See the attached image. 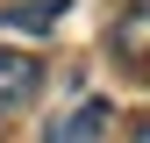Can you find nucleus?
Listing matches in <instances>:
<instances>
[{"instance_id":"obj_1","label":"nucleus","mask_w":150,"mask_h":143,"mask_svg":"<svg viewBox=\"0 0 150 143\" xmlns=\"http://www.w3.org/2000/svg\"><path fill=\"white\" fill-rule=\"evenodd\" d=\"M107 129H115V107H107L100 93H86V100H71L64 115L43 129V143H107Z\"/></svg>"},{"instance_id":"obj_2","label":"nucleus","mask_w":150,"mask_h":143,"mask_svg":"<svg viewBox=\"0 0 150 143\" xmlns=\"http://www.w3.org/2000/svg\"><path fill=\"white\" fill-rule=\"evenodd\" d=\"M36 86H43V64H36L29 50H0V122L22 115L36 100Z\"/></svg>"},{"instance_id":"obj_3","label":"nucleus","mask_w":150,"mask_h":143,"mask_svg":"<svg viewBox=\"0 0 150 143\" xmlns=\"http://www.w3.org/2000/svg\"><path fill=\"white\" fill-rule=\"evenodd\" d=\"M150 0H129V7H122V29H115V50H122V64L129 72H143V50H150Z\"/></svg>"},{"instance_id":"obj_4","label":"nucleus","mask_w":150,"mask_h":143,"mask_svg":"<svg viewBox=\"0 0 150 143\" xmlns=\"http://www.w3.org/2000/svg\"><path fill=\"white\" fill-rule=\"evenodd\" d=\"M57 14H64V0H22V7H0V29L43 36V29H57Z\"/></svg>"}]
</instances>
